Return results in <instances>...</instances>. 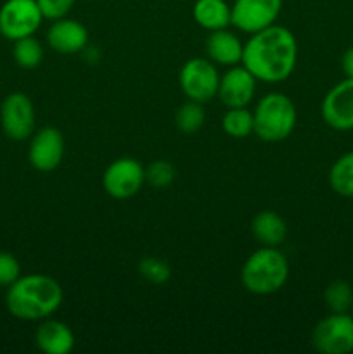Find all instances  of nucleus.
Masks as SVG:
<instances>
[{"label":"nucleus","mask_w":353,"mask_h":354,"mask_svg":"<svg viewBox=\"0 0 353 354\" xmlns=\"http://www.w3.org/2000/svg\"><path fill=\"white\" fill-rule=\"evenodd\" d=\"M251 232L262 245L279 248L287 237V225L275 211H262L253 218Z\"/></svg>","instance_id":"nucleus-17"},{"label":"nucleus","mask_w":353,"mask_h":354,"mask_svg":"<svg viewBox=\"0 0 353 354\" xmlns=\"http://www.w3.org/2000/svg\"><path fill=\"white\" fill-rule=\"evenodd\" d=\"M76 0H37L38 7H40L42 14H44V19H61L69 14V10L73 9Z\"/></svg>","instance_id":"nucleus-27"},{"label":"nucleus","mask_w":353,"mask_h":354,"mask_svg":"<svg viewBox=\"0 0 353 354\" xmlns=\"http://www.w3.org/2000/svg\"><path fill=\"white\" fill-rule=\"evenodd\" d=\"M242 50H244V44L227 28L210 31V37L206 40V54L215 64L228 66V68L241 64Z\"/></svg>","instance_id":"nucleus-16"},{"label":"nucleus","mask_w":353,"mask_h":354,"mask_svg":"<svg viewBox=\"0 0 353 354\" xmlns=\"http://www.w3.org/2000/svg\"><path fill=\"white\" fill-rule=\"evenodd\" d=\"M44 21L37 0H6L0 7V33L7 40H19L37 33Z\"/></svg>","instance_id":"nucleus-7"},{"label":"nucleus","mask_w":353,"mask_h":354,"mask_svg":"<svg viewBox=\"0 0 353 354\" xmlns=\"http://www.w3.org/2000/svg\"><path fill=\"white\" fill-rule=\"evenodd\" d=\"M350 313H352V317H353V304H352V310H350Z\"/></svg>","instance_id":"nucleus-29"},{"label":"nucleus","mask_w":353,"mask_h":354,"mask_svg":"<svg viewBox=\"0 0 353 354\" xmlns=\"http://www.w3.org/2000/svg\"><path fill=\"white\" fill-rule=\"evenodd\" d=\"M289 279V263L279 248L262 245L244 261L241 283L248 292L269 296L286 286Z\"/></svg>","instance_id":"nucleus-3"},{"label":"nucleus","mask_w":353,"mask_h":354,"mask_svg":"<svg viewBox=\"0 0 353 354\" xmlns=\"http://www.w3.org/2000/svg\"><path fill=\"white\" fill-rule=\"evenodd\" d=\"M329 185L338 196L353 197V151L336 159L329 169Z\"/></svg>","instance_id":"nucleus-19"},{"label":"nucleus","mask_w":353,"mask_h":354,"mask_svg":"<svg viewBox=\"0 0 353 354\" xmlns=\"http://www.w3.org/2000/svg\"><path fill=\"white\" fill-rule=\"evenodd\" d=\"M221 128L232 138H246L255 133V120L248 107H228L221 120Z\"/></svg>","instance_id":"nucleus-20"},{"label":"nucleus","mask_w":353,"mask_h":354,"mask_svg":"<svg viewBox=\"0 0 353 354\" xmlns=\"http://www.w3.org/2000/svg\"><path fill=\"white\" fill-rule=\"evenodd\" d=\"M192 17L203 30H225L230 26V6L225 0H196Z\"/></svg>","instance_id":"nucleus-18"},{"label":"nucleus","mask_w":353,"mask_h":354,"mask_svg":"<svg viewBox=\"0 0 353 354\" xmlns=\"http://www.w3.org/2000/svg\"><path fill=\"white\" fill-rule=\"evenodd\" d=\"M324 303L331 313H350L353 304V287L346 280H332L324 290Z\"/></svg>","instance_id":"nucleus-21"},{"label":"nucleus","mask_w":353,"mask_h":354,"mask_svg":"<svg viewBox=\"0 0 353 354\" xmlns=\"http://www.w3.org/2000/svg\"><path fill=\"white\" fill-rule=\"evenodd\" d=\"M282 10V0H234L230 24L244 33H256L275 24Z\"/></svg>","instance_id":"nucleus-9"},{"label":"nucleus","mask_w":353,"mask_h":354,"mask_svg":"<svg viewBox=\"0 0 353 354\" xmlns=\"http://www.w3.org/2000/svg\"><path fill=\"white\" fill-rule=\"evenodd\" d=\"M255 133L265 142H280L293 133L298 111L293 100L280 92H270L260 99L253 111Z\"/></svg>","instance_id":"nucleus-4"},{"label":"nucleus","mask_w":353,"mask_h":354,"mask_svg":"<svg viewBox=\"0 0 353 354\" xmlns=\"http://www.w3.org/2000/svg\"><path fill=\"white\" fill-rule=\"evenodd\" d=\"M311 346L322 354L353 353L352 313H331L311 330Z\"/></svg>","instance_id":"nucleus-5"},{"label":"nucleus","mask_w":353,"mask_h":354,"mask_svg":"<svg viewBox=\"0 0 353 354\" xmlns=\"http://www.w3.org/2000/svg\"><path fill=\"white\" fill-rule=\"evenodd\" d=\"M12 55L19 68L35 69L44 61V47L33 35H30L14 41Z\"/></svg>","instance_id":"nucleus-22"},{"label":"nucleus","mask_w":353,"mask_h":354,"mask_svg":"<svg viewBox=\"0 0 353 354\" xmlns=\"http://www.w3.org/2000/svg\"><path fill=\"white\" fill-rule=\"evenodd\" d=\"M66 144L61 131L54 127L40 128L31 135L28 159L37 171H54L64 158Z\"/></svg>","instance_id":"nucleus-12"},{"label":"nucleus","mask_w":353,"mask_h":354,"mask_svg":"<svg viewBox=\"0 0 353 354\" xmlns=\"http://www.w3.org/2000/svg\"><path fill=\"white\" fill-rule=\"evenodd\" d=\"M324 123L336 131L353 130V78L336 83L322 99Z\"/></svg>","instance_id":"nucleus-11"},{"label":"nucleus","mask_w":353,"mask_h":354,"mask_svg":"<svg viewBox=\"0 0 353 354\" xmlns=\"http://www.w3.org/2000/svg\"><path fill=\"white\" fill-rule=\"evenodd\" d=\"M138 273L142 279L147 280L149 283L154 286H163L170 280L172 277V268L165 259L154 258V256H145L138 261Z\"/></svg>","instance_id":"nucleus-24"},{"label":"nucleus","mask_w":353,"mask_h":354,"mask_svg":"<svg viewBox=\"0 0 353 354\" xmlns=\"http://www.w3.org/2000/svg\"><path fill=\"white\" fill-rule=\"evenodd\" d=\"M47 44L57 54H78L85 50L89 44V31L80 21L61 17V19L52 21L47 31Z\"/></svg>","instance_id":"nucleus-14"},{"label":"nucleus","mask_w":353,"mask_h":354,"mask_svg":"<svg viewBox=\"0 0 353 354\" xmlns=\"http://www.w3.org/2000/svg\"><path fill=\"white\" fill-rule=\"evenodd\" d=\"M298 62V41L293 31L272 24L249 37L242 50L241 64L258 82L282 83L293 75Z\"/></svg>","instance_id":"nucleus-1"},{"label":"nucleus","mask_w":353,"mask_h":354,"mask_svg":"<svg viewBox=\"0 0 353 354\" xmlns=\"http://www.w3.org/2000/svg\"><path fill=\"white\" fill-rule=\"evenodd\" d=\"M179 82L187 99L204 104L217 95L220 75L213 61L194 57L182 66Z\"/></svg>","instance_id":"nucleus-6"},{"label":"nucleus","mask_w":353,"mask_h":354,"mask_svg":"<svg viewBox=\"0 0 353 354\" xmlns=\"http://www.w3.org/2000/svg\"><path fill=\"white\" fill-rule=\"evenodd\" d=\"M21 277V265L10 252H0V287H9Z\"/></svg>","instance_id":"nucleus-26"},{"label":"nucleus","mask_w":353,"mask_h":354,"mask_svg":"<svg viewBox=\"0 0 353 354\" xmlns=\"http://www.w3.org/2000/svg\"><path fill=\"white\" fill-rule=\"evenodd\" d=\"M64 290L61 283L48 275L31 273L19 277L7 287L6 306L17 320L38 322L52 317L61 308Z\"/></svg>","instance_id":"nucleus-2"},{"label":"nucleus","mask_w":353,"mask_h":354,"mask_svg":"<svg viewBox=\"0 0 353 354\" xmlns=\"http://www.w3.org/2000/svg\"><path fill=\"white\" fill-rule=\"evenodd\" d=\"M204 120H206V111L203 104L196 100H187L185 104L179 107L175 114V124L182 133L192 135L203 128Z\"/></svg>","instance_id":"nucleus-23"},{"label":"nucleus","mask_w":353,"mask_h":354,"mask_svg":"<svg viewBox=\"0 0 353 354\" xmlns=\"http://www.w3.org/2000/svg\"><path fill=\"white\" fill-rule=\"evenodd\" d=\"M175 166L170 161H163V159L152 161L151 165L145 168V182L158 190L168 189L173 183V180H175Z\"/></svg>","instance_id":"nucleus-25"},{"label":"nucleus","mask_w":353,"mask_h":354,"mask_svg":"<svg viewBox=\"0 0 353 354\" xmlns=\"http://www.w3.org/2000/svg\"><path fill=\"white\" fill-rule=\"evenodd\" d=\"M258 80L244 66H230L224 76H220L217 95L225 107H246L251 104L256 92Z\"/></svg>","instance_id":"nucleus-13"},{"label":"nucleus","mask_w":353,"mask_h":354,"mask_svg":"<svg viewBox=\"0 0 353 354\" xmlns=\"http://www.w3.org/2000/svg\"><path fill=\"white\" fill-rule=\"evenodd\" d=\"M0 123L3 133L12 140H26L35 133V106L23 92H12L0 106Z\"/></svg>","instance_id":"nucleus-10"},{"label":"nucleus","mask_w":353,"mask_h":354,"mask_svg":"<svg viewBox=\"0 0 353 354\" xmlns=\"http://www.w3.org/2000/svg\"><path fill=\"white\" fill-rule=\"evenodd\" d=\"M35 344L45 354H69L75 348V334L66 324L48 317L38 325Z\"/></svg>","instance_id":"nucleus-15"},{"label":"nucleus","mask_w":353,"mask_h":354,"mask_svg":"<svg viewBox=\"0 0 353 354\" xmlns=\"http://www.w3.org/2000/svg\"><path fill=\"white\" fill-rule=\"evenodd\" d=\"M145 183V168L134 158H118L104 169L102 189L113 199H130Z\"/></svg>","instance_id":"nucleus-8"},{"label":"nucleus","mask_w":353,"mask_h":354,"mask_svg":"<svg viewBox=\"0 0 353 354\" xmlns=\"http://www.w3.org/2000/svg\"><path fill=\"white\" fill-rule=\"evenodd\" d=\"M341 69L346 78H353V47H348L343 54Z\"/></svg>","instance_id":"nucleus-28"}]
</instances>
